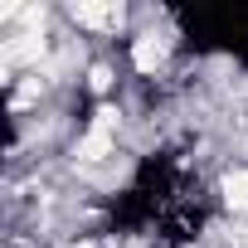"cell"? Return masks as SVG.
Returning a JSON list of instances; mask_svg holds the SVG:
<instances>
[{
	"label": "cell",
	"instance_id": "1",
	"mask_svg": "<svg viewBox=\"0 0 248 248\" xmlns=\"http://www.w3.org/2000/svg\"><path fill=\"white\" fill-rule=\"evenodd\" d=\"M170 49H175V39L151 25V30H141V34L132 39V68H137L141 78H156V73L170 63Z\"/></svg>",
	"mask_w": 248,
	"mask_h": 248
},
{
	"label": "cell",
	"instance_id": "2",
	"mask_svg": "<svg viewBox=\"0 0 248 248\" xmlns=\"http://www.w3.org/2000/svg\"><path fill=\"white\" fill-rule=\"evenodd\" d=\"M63 15H68L78 30H88V34H117L122 20H127L122 5H68Z\"/></svg>",
	"mask_w": 248,
	"mask_h": 248
},
{
	"label": "cell",
	"instance_id": "3",
	"mask_svg": "<svg viewBox=\"0 0 248 248\" xmlns=\"http://www.w3.org/2000/svg\"><path fill=\"white\" fill-rule=\"evenodd\" d=\"M219 195H224V209L229 214H248V161L243 166H229L219 175Z\"/></svg>",
	"mask_w": 248,
	"mask_h": 248
},
{
	"label": "cell",
	"instance_id": "4",
	"mask_svg": "<svg viewBox=\"0 0 248 248\" xmlns=\"http://www.w3.org/2000/svg\"><path fill=\"white\" fill-rule=\"evenodd\" d=\"M112 83H117V78H112V68H107V63H93V68H88V93H97V97H102V93H112Z\"/></svg>",
	"mask_w": 248,
	"mask_h": 248
}]
</instances>
